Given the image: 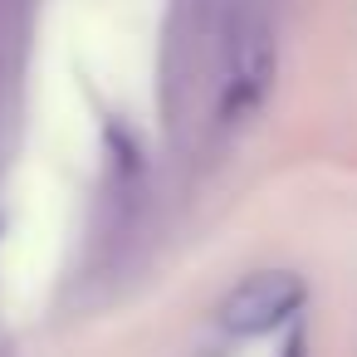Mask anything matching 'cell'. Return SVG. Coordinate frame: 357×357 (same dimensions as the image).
Here are the masks:
<instances>
[{"label": "cell", "mask_w": 357, "mask_h": 357, "mask_svg": "<svg viewBox=\"0 0 357 357\" xmlns=\"http://www.w3.org/2000/svg\"><path fill=\"white\" fill-rule=\"evenodd\" d=\"M269 84H274V25L264 15V6H250L225 25V40H220L215 89H211L215 123L240 128L245 118H255Z\"/></svg>", "instance_id": "cell-1"}, {"label": "cell", "mask_w": 357, "mask_h": 357, "mask_svg": "<svg viewBox=\"0 0 357 357\" xmlns=\"http://www.w3.org/2000/svg\"><path fill=\"white\" fill-rule=\"evenodd\" d=\"M298 303H303V279L294 269H259L220 298L215 323L230 337H255V333H269V328L289 323L298 313Z\"/></svg>", "instance_id": "cell-2"}, {"label": "cell", "mask_w": 357, "mask_h": 357, "mask_svg": "<svg viewBox=\"0 0 357 357\" xmlns=\"http://www.w3.org/2000/svg\"><path fill=\"white\" fill-rule=\"evenodd\" d=\"M284 357H303V342H289V352Z\"/></svg>", "instance_id": "cell-3"}]
</instances>
